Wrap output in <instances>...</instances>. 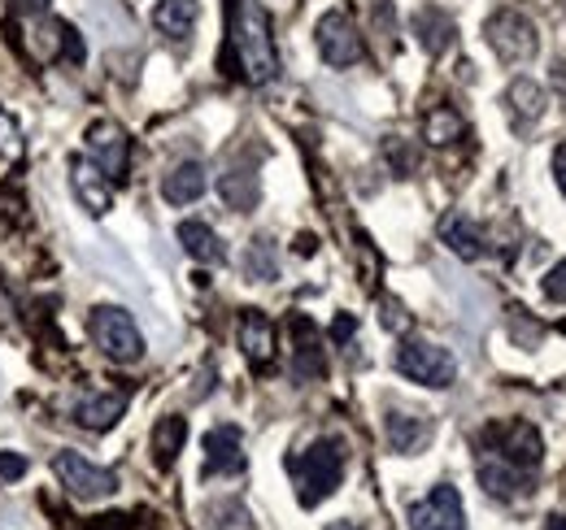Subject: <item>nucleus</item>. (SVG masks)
Instances as JSON below:
<instances>
[{"instance_id": "f257e3e1", "label": "nucleus", "mask_w": 566, "mask_h": 530, "mask_svg": "<svg viewBox=\"0 0 566 530\" xmlns=\"http://www.w3.org/2000/svg\"><path fill=\"white\" fill-rule=\"evenodd\" d=\"M231 49L249 83H271L280 78V53L266 26V13L253 0H231Z\"/></svg>"}, {"instance_id": "f03ea898", "label": "nucleus", "mask_w": 566, "mask_h": 530, "mask_svg": "<svg viewBox=\"0 0 566 530\" xmlns=\"http://www.w3.org/2000/svg\"><path fill=\"white\" fill-rule=\"evenodd\" d=\"M345 465H349L345 439H314L305 453H296L287 462V474L296 483L301 509H318L323 500H332L336 487H340V478H345Z\"/></svg>"}, {"instance_id": "7ed1b4c3", "label": "nucleus", "mask_w": 566, "mask_h": 530, "mask_svg": "<svg viewBox=\"0 0 566 530\" xmlns=\"http://www.w3.org/2000/svg\"><path fill=\"white\" fill-rule=\"evenodd\" d=\"M87 335H92V343H96L109 361H118V365H136L144 357L140 327H136V318H132L127 309H118V305H96V309L87 314Z\"/></svg>"}, {"instance_id": "20e7f679", "label": "nucleus", "mask_w": 566, "mask_h": 530, "mask_svg": "<svg viewBox=\"0 0 566 530\" xmlns=\"http://www.w3.org/2000/svg\"><path fill=\"white\" fill-rule=\"evenodd\" d=\"M484 40L505 66H527L541 49V35H536V22L518 9H496L493 18L484 22Z\"/></svg>"}, {"instance_id": "39448f33", "label": "nucleus", "mask_w": 566, "mask_h": 530, "mask_svg": "<svg viewBox=\"0 0 566 530\" xmlns=\"http://www.w3.org/2000/svg\"><path fill=\"white\" fill-rule=\"evenodd\" d=\"M397 370H401V379H410L419 388H436V392L453 388V379H458L453 352L440 348V343H431V339H406L397 348Z\"/></svg>"}, {"instance_id": "423d86ee", "label": "nucleus", "mask_w": 566, "mask_h": 530, "mask_svg": "<svg viewBox=\"0 0 566 530\" xmlns=\"http://www.w3.org/2000/svg\"><path fill=\"white\" fill-rule=\"evenodd\" d=\"M480 444H484V453L518 465V469H527V474L545 462V439H541V431H536L532 422H496V426H489V431L480 435Z\"/></svg>"}, {"instance_id": "0eeeda50", "label": "nucleus", "mask_w": 566, "mask_h": 530, "mask_svg": "<svg viewBox=\"0 0 566 530\" xmlns=\"http://www.w3.org/2000/svg\"><path fill=\"white\" fill-rule=\"evenodd\" d=\"M87 161L118 188L127 183V170H132V135L123 131L118 123H92L87 127Z\"/></svg>"}, {"instance_id": "6e6552de", "label": "nucleus", "mask_w": 566, "mask_h": 530, "mask_svg": "<svg viewBox=\"0 0 566 530\" xmlns=\"http://www.w3.org/2000/svg\"><path fill=\"white\" fill-rule=\"evenodd\" d=\"M314 40H318L323 62H327V66H336V70H349L366 57V44H361L354 18H349L345 9L323 13V18H318V26H314Z\"/></svg>"}, {"instance_id": "1a4fd4ad", "label": "nucleus", "mask_w": 566, "mask_h": 530, "mask_svg": "<svg viewBox=\"0 0 566 530\" xmlns=\"http://www.w3.org/2000/svg\"><path fill=\"white\" fill-rule=\"evenodd\" d=\"M53 469H57L62 487H66L71 496H78V500H109V496L118 491L114 469L87 462L83 453H57V457H53Z\"/></svg>"}, {"instance_id": "9d476101", "label": "nucleus", "mask_w": 566, "mask_h": 530, "mask_svg": "<svg viewBox=\"0 0 566 530\" xmlns=\"http://www.w3.org/2000/svg\"><path fill=\"white\" fill-rule=\"evenodd\" d=\"M410 530H467V509L458 487L440 483L431 487L423 500L410 505Z\"/></svg>"}, {"instance_id": "9b49d317", "label": "nucleus", "mask_w": 566, "mask_h": 530, "mask_svg": "<svg viewBox=\"0 0 566 530\" xmlns=\"http://www.w3.org/2000/svg\"><path fill=\"white\" fill-rule=\"evenodd\" d=\"M327 374V352H323V335L305 314H292V379L310 383Z\"/></svg>"}, {"instance_id": "f8f14e48", "label": "nucleus", "mask_w": 566, "mask_h": 530, "mask_svg": "<svg viewBox=\"0 0 566 530\" xmlns=\"http://www.w3.org/2000/svg\"><path fill=\"white\" fill-rule=\"evenodd\" d=\"M244 435L240 426H213L206 431V478H231V474H244Z\"/></svg>"}, {"instance_id": "ddd939ff", "label": "nucleus", "mask_w": 566, "mask_h": 530, "mask_svg": "<svg viewBox=\"0 0 566 530\" xmlns=\"http://www.w3.org/2000/svg\"><path fill=\"white\" fill-rule=\"evenodd\" d=\"M440 244H444L453 257H462V262H480V257L489 253L484 226H480L475 218H467V213H444V218H440Z\"/></svg>"}, {"instance_id": "4468645a", "label": "nucleus", "mask_w": 566, "mask_h": 530, "mask_svg": "<svg viewBox=\"0 0 566 530\" xmlns=\"http://www.w3.org/2000/svg\"><path fill=\"white\" fill-rule=\"evenodd\" d=\"M480 483L493 500H523L532 496V474L518 469V465L501 462L493 453H480Z\"/></svg>"}, {"instance_id": "2eb2a0df", "label": "nucleus", "mask_w": 566, "mask_h": 530, "mask_svg": "<svg viewBox=\"0 0 566 530\" xmlns=\"http://www.w3.org/2000/svg\"><path fill=\"white\" fill-rule=\"evenodd\" d=\"M384 431H388V448L392 453L415 457V453H423L427 439H431V417L427 413H406V409H388Z\"/></svg>"}, {"instance_id": "dca6fc26", "label": "nucleus", "mask_w": 566, "mask_h": 530, "mask_svg": "<svg viewBox=\"0 0 566 530\" xmlns=\"http://www.w3.org/2000/svg\"><path fill=\"white\" fill-rule=\"evenodd\" d=\"M71 188L74 197H78V204L92 213V218H105L109 213V204H114V183L92 166V161H74L71 166Z\"/></svg>"}, {"instance_id": "f3484780", "label": "nucleus", "mask_w": 566, "mask_h": 530, "mask_svg": "<svg viewBox=\"0 0 566 530\" xmlns=\"http://www.w3.org/2000/svg\"><path fill=\"white\" fill-rule=\"evenodd\" d=\"M201 18V0H157L153 4V26L170 40V44H188Z\"/></svg>"}, {"instance_id": "a211bd4d", "label": "nucleus", "mask_w": 566, "mask_h": 530, "mask_svg": "<svg viewBox=\"0 0 566 530\" xmlns=\"http://www.w3.org/2000/svg\"><path fill=\"white\" fill-rule=\"evenodd\" d=\"M240 348L253 365H271L275 361V322L262 309H244L240 314Z\"/></svg>"}, {"instance_id": "6ab92c4d", "label": "nucleus", "mask_w": 566, "mask_h": 530, "mask_svg": "<svg viewBox=\"0 0 566 530\" xmlns=\"http://www.w3.org/2000/svg\"><path fill=\"white\" fill-rule=\"evenodd\" d=\"M505 105H510V118H514V127L518 131H532L541 118H545V92H541V83H532V78H514L510 87H505Z\"/></svg>"}, {"instance_id": "aec40b11", "label": "nucleus", "mask_w": 566, "mask_h": 530, "mask_svg": "<svg viewBox=\"0 0 566 530\" xmlns=\"http://www.w3.org/2000/svg\"><path fill=\"white\" fill-rule=\"evenodd\" d=\"M410 31L419 35V44H423L431 57H440L444 49H453V35H458L453 18H449L444 9H436V4H427V9H419V13H415Z\"/></svg>"}, {"instance_id": "412c9836", "label": "nucleus", "mask_w": 566, "mask_h": 530, "mask_svg": "<svg viewBox=\"0 0 566 530\" xmlns=\"http://www.w3.org/2000/svg\"><path fill=\"white\" fill-rule=\"evenodd\" d=\"M179 244H184V253H188L192 262H201V265L227 262V248H222V240H218V231H213L210 222H197V218L179 222Z\"/></svg>"}, {"instance_id": "4be33fe9", "label": "nucleus", "mask_w": 566, "mask_h": 530, "mask_svg": "<svg viewBox=\"0 0 566 530\" xmlns=\"http://www.w3.org/2000/svg\"><path fill=\"white\" fill-rule=\"evenodd\" d=\"M123 413H127V396H118V392H92L74 404V422L87 431H109Z\"/></svg>"}, {"instance_id": "5701e85b", "label": "nucleus", "mask_w": 566, "mask_h": 530, "mask_svg": "<svg viewBox=\"0 0 566 530\" xmlns=\"http://www.w3.org/2000/svg\"><path fill=\"white\" fill-rule=\"evenodd\" d=\"M218 192H222V200H227V209H235V213H253L258 200H262V183H258L253 166H231V170L218 179Z\"/></svg>"}, {"instance_id": "b1692460", "label": "nucleus", "mask_w": 566, "mask_h": 530, "mask_svg": "<svg viewBox=\"0 0 566 530\" xmlns=\"http://www.w3.org/2000/svg\"><path fill=\"white\" fill-rule=\"evenodd\" d=\"M184 444H188V422H184L179 413H166V417L153 426V465H157V469H170V465L179 462Z\"/></svg>"}, {"instance_id": "393cba45", "label": "nucleus", "mask_w": 566, "mask_h": 530, "mask_svg": "<svg viewBox=\"0 0 566 530\" xmlns=\"http://www.w3.org/2000/svg\"><path fill=\"white\" fill-rule=\"evenodd\" d=\"M206 166L201 161H184V166H175L170 174H166V183H161V197L170 200V204H192V200L206 197Z\"/></svg>"}, {"instance_id": "a878e982", "label": "nucleus", "mask_w": 566, "mask_h": 530, "mask_svg": "<svg viewBox=\"0 0 566 530\" xmlns=\"http://www.w3.org/2000/svg\"><path fill=\"white\" fill-rule=\"evenodd\" d=\"M467 135V123H462V114L458 109H449V105H436L431 114L423 118V139L427 144H453V139H462Z\"/></svg>"}, {"instance_id": "bb28decb", "label": "nucleus", "mask_w": 566, "mask_h": 530, "mask_svg": "<svg viewBox=\"0 0 566 530\" xmlns=\"http://www.w3.org/2000/svg\"><path fill=\"white\" fill-rule=\"evenodd\" d=\"M244 274H249L253 283H275V278H280V257H275V244H271L266 235H258V240L249 244V253H244Z\"/></svg>"}, {"instance_id": "cd10ccee", "label": "nucleus", "mask_w": 566, "mask_h": 530, "mask_svg": "<svg viewBox=\"0 0 566 530\" xmlns=\"http://www.w3.org/2000/svg\"><path fill=\"white\" fill-rule=\"evenodd\" d=\"M49 35H53V49H57V57H62V62L78 66V62L87 57V49H83L78 31H74L66 18H53V22H49Z\"/></svg>"}, {"instance_id": "c85d7f7f", "label": "nucleus", "mask_w": 566, "mask_h": 530, "mask_svg": "<svg viewBox=\"0 0 566 530\" xmlns=\"http://www.w3.org/2000/svg\"><path fill=\"white\" fill-rule=\"evenodd\" d=\"M541 287H545V296H549L554 305H566V257L545 274V283H541Z\"/></svg>"}, {"instance_id": "c756f323", "label": "nucleus", "mask_w": 566, "mask_h": 530, "mask_svg": "<svg viewBox=\"0 0 566 530\" xmlns=\"http://www.w3.org/2000/svg\"><path fill=\"white\" fill-rule=\"evenodd\" d=\"M384 327L388 331H410V314L401 300H384Z\"/></svg>"}, {"instance_id": "7c9ffc66", "label": "nucleus", "mask_w": 566, "mask_h": 530, "mask_svg": "<svg viewBox=\"0 0 566 530\" xmlns=\"http://www.w3.org/2000/svg\"><path fill=\"white\" fill-rule=\"evenodd\" d=\"M27 474V457L18 453H0V483H18Z\"/></svg>"}, {"instance_id": "2f4dec72", "label": "nucleus", "mask_w": 566, "mask_h": 530, "mask_svg": "<svg viewBox=\"0 0 566 530\" xmlns=\"http://www.w3.org/2000/svg\"><path fill=\"white\" fill-rule=\"evenodd\" d=\"M0 148H4L9 157H18V152H22V131H18L4 114H0Z\"/></svg>"}, {"instance_id": "473e14b6", "label": "nucleus", "mask_w": 566, "mask_h": 530, "mask_svg": "<svg viewBox=\"0 0 566 530\" xmlns=\"http://www.w3.org/2000/svg\"><path fill=\"white\" fill-rule=\"evenodd\" d=\"M554 183H558V192L566 197V139L554 148Z\"/></svg>"}, {"instance_id": "72a5a7b5", "label": "nucleus", "mask_w": 566, "mask_h": 530, "mask_svg": "<svg viewBox=\"0 0 566 530\" xmlns=\"http://www.w3.org/2000/svg\"><path fill=\"white\" fill-rule=\"evenodd\" d=\"M354 331H357V322L349 318V314H340V318H336V327H332V339H336V343H349Z\"/></svg>"}, {"instance_id": "f704fd0d", "label": "nucleus", "mask_w": 566, "mask_h": 530, "mask_svg": "<svg viewBox=\"0 0 566 530\" xmlns=\"http://www.w3.org/2000/svg\"><path fill=\"white\" fill-rule=\"evenodd\" d=\"M18 4V13H27V18H40L44 9H49V0H13Z\"/></svg>"}, {"instance_id": "c9c22d12", "label": "nucleus", "mask_w": 566, "mask_h": 530, "mask_svg": "<svg viewBox=\"0 0 566 530\" xmlns=\"http://www.w3.org/2000/svg\"><path fill=\"white\" fill-rule=\"evenodd\" d=\"M296 248H301V253H314V248H318V240H314V235H301V240H296Z\"/></svg>"}, {"instance_id": "e433bc0d", "label": "nucleus", "mask_w": 566, "mask_h": 530, "mask_svg": "<svg viewBox=\"0 0 566 530\" xmlns=\"http://www.w3.org/2000/svg\"><path fill=\"white\" fill-rule=\"evenodd\" d=\"M327 530H361L357 522H336V527H327Z\"/></svg>"}, {"instance_id": "4c0bfd02", "label": "nucleus", "mask_w": 566, "mask_h": 530, "mask_svg": "<svg viewBox=\"0 0 566 530\" xmlns=\"http://www.w3.org/2000/svg\"><path fill=\"white\" fill-rule=\"evenodd\" d=\"M549 530H566V518H549Z\"/></svg>"}, {"instance_id": "58836bf2", "label": "nucleus", "mask_w": 566, "mask_h": 530, "mask_svg": "<svg viewBox=\"0 0 566 530\" xmlns=\"http://www.w3.org/2000/svg\"><path fill=\"white\" fill-rule=\"evenodd\" d=\"M563 331H566V322H563Z\"/></svg>"}]
</instances>
